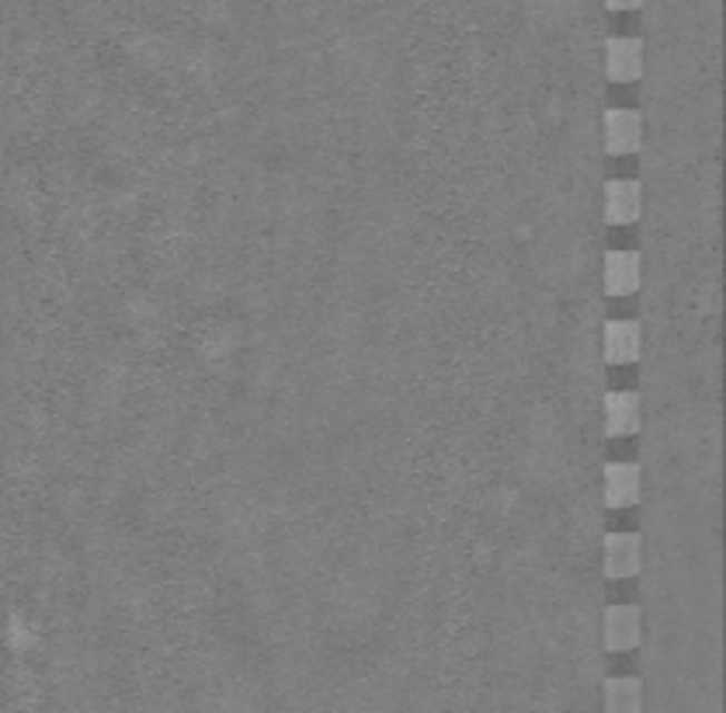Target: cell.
Masks as SVG:
<instances>
[{
    "label": "cell",
    "mask_w": 726,
    "mask_h": 713,
    "mask_svg": "<svg viewBox=\"0 0 726 713\" xmlns=\"http://www.w3.org/2000/svg\"><path fill=\"white\" fill-rule=\"evenodd\" d=\"M644 119L632 108H608L605 111V147L612 154H629L640 147Z\"/></svg>",
    "instance_id": "cell-1"
},
{
    "label": "cell",
    "mask_w": 726,
    "mask_h": 713,
    "mask_svg": "<svg viewBox=\"0 0 726 713\" xmlns=\"http://www.w3.org/2000/svg\"><path fill=\"white\" fill-rule=\"evenodd\" d=\"M640 570V536L636 533H608L605 536V575L629 578Z\"/></svg>",
    "instance_id": "cell-2"
},
{
    "label": "cell",
    "mask_w": 726,
    "mask_h": 713,
    "mask_svg": "<svg viewBox=\"0 0 726 713\" xmlns=\"http://www.w3.org/2000/svg\"><path fill=\"white\" fill-rule=\"evenodd\" d=\"M640 428V397L632 390H612L605 397V432L632 436Z\"/></svg>",
    "instance_id": "cell-3"
},
{
    "label": "cell",
    "mask_w": 726,
    "mask_h": 713,
    "mask_svg": "<svg viewBox=\"0 0 726 713\" xmlns=\"http://www.w3.org/2000/svg\"><path fill=\"white\" fill-rule=\"evenodd\" d=\"M640 285V254L636 251H608L605 254V290L626 296Z\"/></svg>",
    "instance_id": "cell-4"
},
{
    "label": "cell",
    "mask_w": 726,
    "mask_h": 713,
    "mask_svg": "<svg viewBox=\"0 0 726 713\" xmlns=\"http://www.w3.org/2000/svg\"><path fill=\"white\" fill-rule=\"evenodd\" d=\"M605 52H608V60H605L608 77H612V80H636V77H640V70H644V42L640 39H629V36L608 39Z\"/></svg>",
    "instance_id": "cell-5"
},
{
    "label": "cell",
    "mask_w": 726,
    "mask_h": 713,
    "mask_svg": "<svg viewBox=\"0 0 726 713\" xmlns=\"http://www.w3.org/2000/svg\"><path fill=\"white\" fill-rule=\"evenodd\" d=\"M644 209V195H640V185L636 182H608L605 185V216L608 223H632Z\"/></svg>",
    "instance_id": "cell-6"
},
{
    "label": "cell",
    "mask_w": 726,
    "mask_h": 713,
    "mask_svg": "<svg viewBox=\"0 0 726 713\" xmlns=\"http://www.w3.org/2000/svg\"><path fill=\"white\" fill-rule=\"evenodd\" d=\"M636 641H640V609L608 606L605 609V644L612 651H629Z\"/></svg>",
    "instance_id": "cell-7"
},
{
    "label": "cell",
    "mask_w": 726,
    "mask_h": 713,
    "mask_svg": "<svg viewBox=\"0 0 726 713\" xmlns=\"http://www.w3.org/2000/svg\"><path fill=\"white\" fill-rule=\"evenodd\" d=\"M640 498V467L632 463H608L605 467V501L608 505H632Z\"/></svg>",
    "instance_id": "cell-8"
},
{
    "label": "cell",
    "mask_w": 726,
    "mask_h": 713,
    "mask_svg": "<svg viewBox=\"0 0 726 713\" xmlns=\"http://www.w3.org/2000/svg\"><path fill=\"white\" fill-rule=\"evenodd\" d=\"M640 355V324L632 321H608L605 324V359L608 362H632Z\"/></svg>",
    "instance_id": "cell-9"
},
{
    "label": "cell",
    "mask_w": 726,
    "mask_h": 713,
    "mask_svg": "<svg viewBox=\"0 0 726 713\" xmlns=\"http://www.w3.org/2000/svg\"><path fill=\"white\" fill-rule=\"evenodd\" d=\"M644 686L640 678H608L605 682V713H640Z\"/></svg>",
    "instance_id": "cell-10"
}]
</instances>
